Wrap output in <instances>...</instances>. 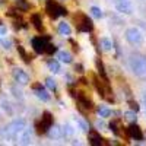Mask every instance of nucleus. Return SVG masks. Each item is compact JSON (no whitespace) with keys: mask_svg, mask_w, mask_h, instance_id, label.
Instances as JSON below:
<instances>
[{"mask_svg":"<svg viewBox=\"0 0 146 146\" xmlns=\"http://www.w3.org/2000/svg\"><path fill=\"white\" fill-rule=\"evenodd\" d=\"M129 67L135 76H139V78L146 76V56L133 54L129 58Z\"/></svg>","mask_w":146,"mask_h":146,"instance_id":"obj_1","label":"nucleus"},{"mask_svg":"<svg viewBox=\"0 0 146 146\" xmlns=\"http://www.w3.org/2000/svg\"><path fill=\"white\" fill-rule=\"evenodd\" d=\"M27 127V121L23 118H18V120H13L10 121L9 124H6L2 130V136L3 137H7V139H13L16 137L19 133Z\"/></svg>","mask_w":146,"mask_h":146,"instance_id":"obj_2","label":"nucleus"},{"mask_svg":"<svg viewBox=\"0 0 146 146\" xmlns=\"http://www.w3.org/2000/svg\"><path fill=\"white\" fill-rule=\"evenodd\" d=\"M124 38H126V41H127L129 44H131V45H140V44H143V41H145V35H143V32H142L139 28L130 27V28H127L126 32H124Z\"/></svg>","mask_w":146,"mask_h":146,"instance_id":"obj_3","label":"nucleus"},{"mask_svg":"<svg viewBox=\"0 0 146 146\" xmlns=\"http://www.w3.org/2000/svg\"><path fill=\"white\" fill-rule=\"evenodd\" d=\"M114 7L118 13H123V15H131L135 12V6L129 0H117L114 3Z\"/></svg>","mask_w":146,"mask_h":146,"instance_id":"obj_4","label":"nucleus"},{"mask_svg":"<svg viewBox=\"0 0 146 146\" xmlns=\"http://www.w3.org/2000/svg\"><path fill=\"white\" fill-rule=\"evenodd\" d=\"M47 12H48V15H50L51 18H57L60 15H66L67 13L66 9H63L60 5L53 2V0H48L47 2Z\"/></svg>","mask_w":146,"mask_h":146,"instance_id":"obj_5","label":"nucleus"},{"mask_svg":"<svg viewBox=\"0 0 146 146\" xmlns=\"http://www.w3.org/2000/svg\"><path fill=\"white\" fill-rule=\"evenodd\" d=\"M12 75H13V79L19 85H28L29 83V75L21 67H15L13 70H12Z\"/></svg>","mask_w":146,"mask_h":146,"instance_id":"obj_6","label":"nucleus"},{"mask_svg":"<svg viewBox=\"0 0 146 146\" xmlns=\"http://www.w3.org/2000/svg\"><path fill=\"white\" fill-rule=\"evenodd\" d=\"M75 21H76V25H78V28H79L80 31L88 32V31L92 29V22H91V19H89L88 16L79 15V18H78V19L75 18Z\"/></svg>","mask_w":146,"mask_h":146,"instance_id":"obj_7","label":"nucleus"},{"mask_svg":"<svg viewBox=\"0 0 146 146\" xmlns=\"http://www.w3.org/2000/svg\"><path fill=\"white\" fill-rule=\"evenodd\" d=\"M32 48L36 53H45L47 38H45V36H35V38L32 40Z\"/></svg>","mask_w":146,"mask_h":146,"instance_id":"obj_8","label":"nucleus"},{"mask_svg":"<svg viewBox=\"0 0 146 146\" xmlns=\"http://www.w3.org/2000/svg\"><path fill=\"white\" fill-rule=\"evenodd\" d=\"M51 124H53V117H51V114H50V113H44V115L41 117L40 124H38V127H42V129L40 130V133H45L48 129L51 127Z\"/></svg>","mask_w":146,"mask_h":146,"instance_id":"obj_9","label":"nucleus"},{"mask_svg":"<svg viewBox=\"0 0 146 146\" xmlns=\"http://www.w3.org/2000/svg\"><path fill=\"white\" fill-rule=\"evenodd\" d=\"M34 94L38 100H41L42 102H48L50 101V94H48L42 86H40V85H36V86H34Z\"/></svg>","mask_w":146,"mask_h":146,"instance_id":"obj_10","label":"nucleus"},{"mask_svg":"<svg viewBox=\"0 0 146 146\" xmlns=\"http://www.w3.org/2000/svg\"><path fill=\"white\" fill-rule=\"evenodd\" d=\"M31 139H32V130L31 129H23L21 133H19V142L22 145H28L31 143Z\"/></svg>","mask_w":146,"mask_h":146,"instance_id":"obj_11","label":"nucleus"},{"mask_svg":"<svg viewBox=\"0 0 146 146\" xmlns=\"http://www.w3.org/2000/svg\"><path fill=\"white\" fill-rule=\"evenodd\" d=\"M57 58H58L60 63H64V64H70L73 62V56L69 51H66V50H60L57 53Z\"/></svg>","mask_w":146,"mask_h":146,"instance_id":"obj_12","label":"nucleus"},{"mask_svg":"<svg viewBox=\"0 0 146 146\" xmlns=\"http://www.w3.org/2000/svg\"><path fill=\"white\" fill-rule=\"evenodd\" d=\"M57 31L60 35H63V36H69L72 34V28L67 22L62 21V22H58V25H57Z\"/></svg>","mask_w":146,"mask_h":146,"instance_id":"obj_13","label":"nucleus"},{"mask_svg":"<svg viewBox=\"0 0 146 146\" xmlns=\"http://www.w3.org/2000/svg\"><path fill=\"white\" fill-rule=\"evenodd\" d=\"M100 42H101V47H102L104 51H113L114 50V42H113L111 38H108V36H102L100 40Z\"/></svg>","mask_w":146,"mask_h":146,"instance_id":"obj_14","label":"nucleus"},{"mask_svg":"<svg viewBox=\"0 0 146 146\" xmlns=\"http://www.w3.org/2000/svg\"><path fill=\"white\" fill-rule=\"evenodd\" d=\"M129 133H130V136H131V137H135L136 140H142V139H143L142 130H140V127L136 126V124H131V126L129 127Z\"/></svg>","mask_w":146,"mask_h":146,"instance_id":"obj_15","label":"nucleus"},{"mask_svg":"<svg viewBox=\"0 0 146 146\" xmlns=\"http://www.w3.org/2000/svg\"><path fill=\"white\" fill-rule=\"evenodd\" d=\"M75 133H76V129L73 127L70 123H64V124L62 126V136L72 137V136H75Z\"/></svg>","mask_w":146,"mask_h":146,"instance_id":"obj_16","label":"nucleus"},{"mask_svg":"<svg viewBox=\"0 0 146 146\" xmlns=\"http://www.w3.org/2000/svg\"><path fill=\"white\" fill-rule=\"evenodd\" d=\"M47 66H48V69H50V72L54 73V75H57V73L62 72V66H60V62H58V60H53V58L48 60Z\"/></svg>","mask_w":146,"mask_h":146,"instance_id":"obj_17","label":"nucleus"},{"mask_svg":"<svg viewBox=\"0 0 146 146\" xmlns=\"http://www.w3.org/2000/svg\"><path fill=\"white\" fill-rule=\"evenodd\" d=\"M96 113H98V115H100L101 118H108L110 115L113 114L111 110H110L108 107H105V105H100L98 110H96Z\"/></svg>","mask_w":146,"mask_h":146,"instance_id":"obj_18","label":"nucleus"},{"mask_svg":"<svg viewBox=\"0 0 146 146\" xmlns=\"http://www.w3.org/2000/svg\"><path fill=\"white\" fill-rule=\"evenodd\" d=\"M48 131V135H50V137H62V127L60 126H53L51 124V127L47 130Z\"/></svg>","mask_w":146,"mask_h":146,"instance_id":"obj_19","label":"nucleus"},{"mask_svg":"<svg viewBox=\"0 0 146 146\" xmlns=\"http://www.w3.org/2000/svg\"><path fill=\"white\" fill-rule=\"evenodd\" d=\"M89 12H91V15H92L94 18H96V19H101V18L104 16L102 9H101V7H98V6H91Z\"/></svg>","mask_w":146,"mask_h":146,"instance_id":"obj_20","label":"nucleus"},{"mask_svg":"<svg viewBox=\"0 0 146 146\" xmlns=\"http://www.w3.org/2000/svg\"><path fill=\"white\" fill-rule=\"evenodd\" d=\"M124 118L129 120L130 123H136L137 121V114H136V111H133V110H129V111H124Z\"/></svg>","mask_w":146,"mask_h":146,"instance_id":"obj_21","label":"nucleus"},{"mask_svg":"<svg viewBox=\"0 0 146 146\" xmlns=\"http://www.w3.org/2000/svg\"><path fill=\"white\" fill-rule=\"evenodd\" d=\"M45 86L50 89V91H56L57 83H56V80H54L53 78H47V79H45Z\"/></svg>","mask_w":146,"mask_h":146,"instance_id":"obj_22","label":"nucleus"},{"mask_svg":"<svg viewBox=\"0 0 146 146\" xmlns=\"http://www.w3.org/2000/svg\"><path fill=\"white\" fill-rule=\"evenodd\" d=\"M76 123L79 124V127H80V130H82V131H88V130H89L88 124L85 123V121H83L82 118H79V117H78V118H76Z\"/></svg>","mask_w":146,"mask_h":146,"instance_id":"obj_23","label":"nucleus"},{"mask_svg":"<svg viewBox=\"0 0 146 146\" xmlns=\"http://www.w3.org/2000/svg\"><path fill=\"white\" fill-rule=\"evenodd\" d=\"M32 22H34V25H35L36 28H38V29L42 27V21L40 19V16H38V15H34V16H32Z\"/></svg>","mask_w":146,"mask_h":146,"instance_id":"obj_24","label":"nucleus"},{"mask_svg":"<svg viewBox=\"0 0 146 146\" xmlns=\"http://www.w3.org/2000/svg\"><path fill=\"white\" fill-rule=\"evenodd\" d=\"M91 143L92 145H98V143H101V137H98V135L96 133H91Z\"/></svg>","mask_w":146,"mask_h":146,"instance_id":"obj_25","label":"nucleus"},{"mask_svg":"<svg viewBox=\"0 0 146 146\" xmlns=\"http://www.w3.org/2000/svg\"><path fill=\"white\" fill-rule=\"evenodd\" d=\"M2 45H3V48H10V45H12V41L10 40H2Z\"/></svg>","mask_w":146,"mask_h":146,"instance_id":"obj_26","label":"nucleus"},{"mask_svg":"<svg viewBox=\"0 0 146 146\" xmlns=\"http://www.w3.org/2000/svg\"><path fill=\"white\" fill-rule=\"evenodd\" d=\"M95 126H96V129H104V127H105V123H104L102 120H96Z\"/></svg>","mask_w":146,"mask_h":146,"instance_id":"obj_27","label":"nucleus"},{"mask_svg":"<svg viewBox=\"0 0 146 146\" xmlns=\"http://www.w3.org/2000/svg\"><path fill=\"white\" fill-rule=\"evenodd\" d=\"M129 104H130L131 110H135V111H139V107H137V104H136V102H133V101H130Z\"/></svg>","mask_w":146,"mask_h":146,"instance_id":"obj_28","label":"nucleus"},{"mask_svg":"<svg viewBox=\"0 0 146 146\" xmlns=\"http://www.w3.org/2000/svg\"><path fill=\"white\" fill-rule=\"evenodd\" d=\"M143 107H145V114H146V88L143 91Z\"/></svg>","mask_w":146,"mask_h":146,"instance_id":"obj_29","label":"nucleus"},{"mask_svg":"<svg viewBox=\"0 0 146 146\" xmlns=\"http://www.w3.org/2000/svg\"><path fill=\"white\" fill-rule=\"evenodd\" d=\"M0 38H2V35H0Z\"/></svg>","mask_w":146,"mask_h":146,"instance_id":"obj_30","label":"nucleus"}]
</instances>
